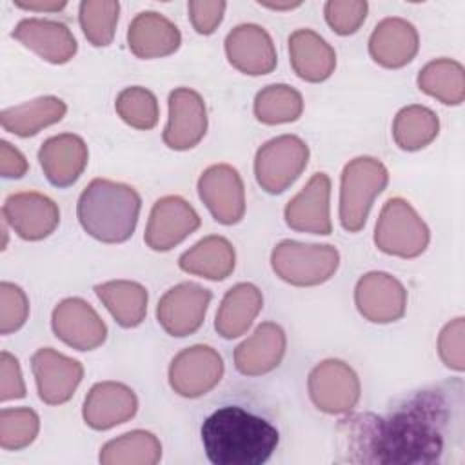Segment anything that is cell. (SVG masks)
I'll return each instance as SVG.
<instances>
[{
  "label": "cell",
  "instance_id": "cell-11",
  "mask_svg": "<svg viewBox=\"0 0 465 465\" xmlns=\"http://www.w3.org/2000/svg\"><path fill=\"white\" fill-rule=\"evenodd\" d=\"M198 196L223 225L238 223L245 214V189L238 171L227 163L207 167L198 180Z\"/></svg>",
  "mask_w": 465,
  "mask_h": 465
},
{
  "label": "cell",
  "instance_id": "cell-33",
  "mask_svg": "<svg viewBox=\"0 0 465 465\" xmlns=\"http://www.w3.org/2000/svg\"><path fill=\"white\" fill-rule=\"evenodd\" d=\"M440 133V120L434 111L423 105H407L398 111L392 124V136L400 149L418 151L427 147Z\"/></svg>",
  "mask_w": 465,
  "mask_h": 465
},
{
  "label": "cell",
  "instance_id": "cell-32",
  "mask_svg": "<svg viewBox=\"0 0 465 465\" xmlns=\"http://www.w3.org/2000/svg\"><path fill=\"white\" fill-rule=\"evenodd\" d=\"M418 87L445 105H460L465 98V71L452 58H436L421 67Z\"/></svg>",
  "mask_w": 465,
  "mask_h": 465
},
{
  "label": "cell",
  "instance_id": "cell-36",
  "mask_svg": "<svg viewBox=\"0 0 465 465\" xmlns=\"http://www.w3.org/2000/svg\"><path fill=\"white\" fill-rule=\"evenodd\" d=\"M114 109L118 116L134 129H153L158 124V100L156 96L140 85L125 87L120 91L114 102Z\"/></svg>",
  "mask_w": 465,
  "mask_h": 465
},
{
  "label": "cell",
  "instance_id": "cell-7",
  "mask_svg": "<svg viewBox=\"0 0 465 465\" xmlns=\"http://www.w3.org/2000/svg\"><path fill=\"white\" fill-rule=\"evenodd\" d=\"M309 162L307 143L294 134L265 142L254 158L256 182L269 194H280L294 183Z\"/></svg>",
  "mask_w": 465,
  "mask_h": 465
},
{
  "label": "cell",
  "instance_id": "cell-30",
  "mask_svg": "<svg viewBox=\"0 0 465 465\" xmlns=\"http://www.w3.org/2000/svg\"><path fill=\"white\" fill-rule=\"evenodd\" d=\"M94 292L118 325L131 329L143 322L149 300L143 285L129 280H111L96 285Z\"/></svg>",
  "mask_w": 465,
  "mask_h": 465
},
{
  "label": "cell",
  "instance_id": "cell-2",
  "mask_svg": "<svg viewBox=\"0 0 465 465\" xmlns=\"http://www.w3.org/2000/svg\"><path fill=\"white\" fill-rule=\"evenodd\" d=\"M278 440L276 427L242 407H222L202 425V443L214 465H262Z\"/></svg>",
  "mask_w": 465,
  "mask_h": 465
},
{
  "label": "cell",
  "instance_id": "cell-14",
  "mask_svg": "<svg viewBox=\"0 0 465 465\" xmlns=\"http://www.w3.org/2000/svg\"><path fill=\"white\" fill-rule=\"evenodd\" d=\"M2 214L5 223L29 242L47 238L60 223L58 205L45 194L35 191L15 193L5 198Z\"/></svg>",
  "mask_w": 465,
  "mask_h": 465
},
{
  "label": "cell",
  "instance_id": "cell-3",
  "mask_svg": "<svg viewBox=\"0 0 465 465\" xmlns=\"http://www.w3.org/2000/svg\"><path fill=\"white\" fill-rule=\"evenodd\" d=\"M142 200L134 187L94 178L82 191L76 214L84 231L104 243H122L136 229Z\"/></svg>",
  "mask_w": 465,
  "mask_h": 465
},
{
  "label": "cell",
  "instance_id": "cell-45",
  "mask_svg": "<svg viewBox=\"0 0 465 465\" xmlns=\"http://www.w3.org/2000/svg\"><path fill=\"white\" fill-rule=\"evenodd\" d=\"M260 5H263V7H269V9H294V7H298V5H302V2H285V4H280V2H260Z\"/></svg>",
  "mask_w": 465,
  "mask_h": 465
},
{
  "label": "cell",
  "instance_id": "cell-27",
  "mask_svg": "<svg viewBox=\"0 0 465 465\" xmlns=\"http://www.w3.org/2000/svg\"><path fill=\"white\" fill-rule=\"evenodd\" d=\"M262 307L263 296L256 285L236 283L225 292L216 311L214 329L225 340L238 338L251 327Z\"/></svg>",
  "mask_w": 465,
  "mask_h": 465
},
{
  "label": "cell",
  "instance_id": "cell-28",
  "mask_svg": "<svg viewBox=\"0 0 465 465\" xmlns=\"http://www.w3.org/2000/svg\"><path fill=\"white\" fill-rule=\"evenodd\" d=\"M236 263V252L232 243L223 236H205L198 243H194L189 251H185L178 265L182 271L189 274H196L207 280H225Z\"/></svg>",
  "mask_w": 465,
  "mask_h": 465
},
{
  "label": "cell",
  "instance_id": "cell-42",
  "mask_svg": "<svg viewBox=\"0 0 465 465\" xmlns=\"http://www.w3.org/2000/svg\"><path fill=\"white\" fill-rule=\"evenodd\" d=\"M25 396V383L22 378L18 360L4 351L0 354V400H16Z\"/></svg>",
  "mask_w": 465,
  "mask_h": 465
},
{
  "label": "cell",
  "instance_id": "cell-41",
  "mask_svg": "<svg viewBox=\"0 0 465 465\" xmlns=\"http://www.w3.org/2000/svg\"><path fill=\"white\" fill-rule=\"evenodd\" d=\"M225 7L227 4L222 0H191L187 4L191 24L200 35H211L216 31L223 18Z\"/></svg>",
  "mask_w": 465,
  "mask_h": 465
},
{
  "label": "cell",
  "instance_id": "cell-39",
  "mask_svg": "<svg viewBox=\"0 0 465 465\" xmlns=\"http://www.w3.org/2000/svg\"><path fill=\"white\" fill-rule=\"evenodd\" d=\"M29 316V300L25 292L9 282L0 283V332L18 331Z\"/></svg>",
  "mask_w": 465,
  "mask_h": 465
},
{
  "label": "cell",
  "instance_id": "cell-37",
  "mask_svg": "<svg viewBox=\"0 0 465 465\" xmlns=\"http://www.w3.org/2000/svg\"><path fill=\"white\" fill-rule=\"evenodd\" d=\"M40 430L38 414L29 407L2 409L0 412V447L20 450L35 441Z\"/></svg>",
  "mask_w": 465,
  "mask_h": 465
},
{
  "label": "cell",
  "instance_id": "cell-43",
  "mask_svg": "<svg viewBox=\"0 0 465 465\" xmlns=\"http://www.w3.org/2000/svg\"><path fill=\"white\" fill-rule=\"evenodd\" d=\"M29 165L25 156L9 142H0V173L4 178H22Z\"/></svg>",
  "mask_w": 465,
  "mask_h": 465
},
{
  "label": "cell",
  "instance_id": "cell-8",
  "mask_svg": "<svg viewBox=\"0 0 465 465\" xmlns=\"http://www.w3.org/2000/svg\"><path fill=\"white\" fill-rule=\"evenodd\" d=\"M312 403L327 414H345L360 400L358 374L341 360H325L318 363L307 380Z\"/></svg>",
  "mask_w": 465,
  "mask_h": 465
},
{
  "label": "cell",
  "instance_id": "cell-16",
  "mask_svg": "<svg viewBox=\"0 0 465 465\" xmlns=\"http://www.w3.org/2000/svg\"><path fill=\"white\" fill-rule=\"evenodd\" d=\"M53 332L76 351H93L107 338V327L98 312L82 298L62 300L51 316Z\"/></svg>",
  "mask_w": 465,
  "mask_h": 465
},
{
  "label": "cell",
  "instance_id": "cell-38",
  "mask_svg": "<svg viewBox=\"0 0 465 465\" xmlns=\"http://www.w3.org/2000/svg\"><path fill=\"white\" fill-rule=\"evenodd\" d=\"M365 0H329L323 7L331 29L341 36L356 33L367 16Z\"/></svg>",
  "mask_w": 465,
  "mask_h": 465
},
{
  "label": "cell",
  "instance_id": "cell-9",
  "mask_svg": "<svg viewBox=\"0 0 465 465\" xmlns=\"http://www.w3.org/2000/svg\"><path fill=\"white\" fill-rule=\"evenodd\" d=\"M223 376V360L211 345L180 351L169 365V383L183 398L207 394Z\"/></svg>",
  "mask_w": 465,
  "mask_h": 465
},
{
  "label": "cell",
  "instance_id": "cell-10",
  "mask_svg": "<svg viewBox=\"0 0 465 465\" xmlns=\"http://www.w3.org/2000/svg\"><path fill=\"white\" fill-rule=\"evenodd\" d=\"M211 298V291L198 283H178L160 298L156 307L158 323L171 336H189L202 327Z\"/></svg>",
  "mask_w": 465,
  "mask_h": 465
},
{
  "label": "cell",
  "instance_id": "cell-5",
  "mask_svg": "<svg viewBox=\"0 0 465 465\" xmlns=\"http://www.w3.org/2000/svg\"><path fill=\"white\" fill-rule=\"evenodd\" d=\"M271 265L278 278L296 287H312L334 276L340 252L327 243L280 242L271 254Z\"/></svg>",
  "mask_w": 465,
  "mask_h": 465
},
{
  "label": "cell",
  "instance_id": "cell-19",
  "mask_svg": "<svg viewBox=\"0 0 465 465\" xmlns=\"http://www.w3.org/2000/svg\"><path fill=\"white\" fill-rule=\"evenodd\" d=\"M331 180L325 173H316L305 187L289 200L283 216L291 229L311 234H331L332 223L329 214Z\"/></svg>",
  "mask_w": 465,
  "mask_h": 465
},
{
  "label": "cell",
  "instance_id": "cell-4",
  "mask_svg": "<svg viewBox=\"0 0 465 465\" xmlns=\"http://www.w3.org/2000/svg\"><path fill=\"white\" fill-rule=\"evenodd\" d=\"M389 171L372 156L351 160L341 173L340 222L349 232H358L369 216L374 198L387 187Z\"/></svg>",
  "mask_w": 465,
  "mask_h": 465
},
{
  "label": "cell",
  "instance_id": "cell-35",
  "mask_svg": "<svg viewBox=\"0 0 465 465\" xmlns=\"http://www.w3.org/2000/svg\"><path fill=\"white\" fill-rule=\"evenodd\" d=\"M118 13L120 4L114 0H84L78 9V20L85 38L96 47L109 45L116 31Z\"/></svg>",
  "mask_w": 465,
  "mask_h": 465
},
{
  "label": "cell",
  "instance_id": "cell-40",
  "mask_svg": "<svg viewBox=\"0 0 465 465\" xmlns=\"http://www.w3.org/2000/svg\"><path fill=\"white\" fill-rule=\"evenodd\" d=\"M438 352L441 361L461 372L465 369V320L461 316L450 320L438 336Z\"/></svg>",
  "mask_w": 465,
  "mask_h": 465
},
{
  "label": "cell",
  "instance_id": "cell-23",
  "mask_svg": "<svg viewBox=\"0 0 465 465\" xmlns=\"http://www.w3.org/2000/svg\"><path fill=\"white\" fill-rule=\"evenodd\" d=\"M285 345L283 329L274 322H263L234 349V367L245 376L267 374L280 365Z\"/></svg>",
  "mask_w": 465,
  "mask_h": 465
},
{
  "label": "cell",
  "instance_id": "cell-17",
  "mask_svg": "<svg viewBox=\"0 0 465 465\" xmlns=\"http://www.w3.org/2000/svg\"><path fill=\"white\" fill-rule=\"evenodd\" d=\"M207 133V109L203 98L189 89L178 87L169 94V122L163 129V143L174 151H187L200 143Z\"/></svg>",
  "mask_w": 465,
  "mask_h": 465
},
{
  "label": "cell",
  "instance_id": "cell-24",
  "mask_svg": "<svg viewBox=\"0 0 465 465\" xmlns=\"http://www.w3.org/2000/svg\"><path fill=\"white\" fill-rule=\"evenodd\" d=\"M420 38L416 27L398 16L383 18L369 38V53L372 60L387 69L407 65L418 53Z\"/></svg>",
  "mask_w": 465,
  "mask_h": 465
},
{
  "label": "cell",
  "instance_id": "cell-22",
  "mask_svg": "<svg viewBox=\"0 0 465 465\" xmlns=\"http://www.w3.org/2000/svg\"><path fill=\"white\" fill-rule=\"evenodd\" d=\"M13 38L51 64L69 62L78 49L71 29L56 20L24 18L16 24Z\"/></svg>",
  "mask_w": 465,
  "mask_h": 465
},
{
  "label": "cell",
  "instance_id": "cell-29",
  "mask_svg": "<svg viewBox=\"0 0 465 465\" xmlns=\"http://www.w3.org/2000/svg\"><path fill=\"white\" fill-rule=\"evenodd\" d=\"M67 105L58 96H40L31 102L4 109L0 113L2 127L16 136L29 138L40 133L44 127H49L60 122L65 116Z\"/></svg>",
  "mask_w": 465,
  "mask_h": 465
},
{
  "label": "cell",
  "instance_id": "cell-25",
  "mask_svg": "<svg viewBox=\"0 0 465 465\" xmlns=\"http://www.w3.org/2000/svg\"><path fill=\"white\" fill-rule=\"evenodd\" d=\"M127 44L138 58H160L173 54L180 44V29L163 15L156 11L138 13L129 24Z\"/></svg>",
  "mask_w": 465,
  "mask_h": 465
},
{
  "label": "cell",
  "instance_id": "cell-44",
  "mask_svg": "<svg viewBox=\"0 0 465 465\" xmlns=\"http://www.w3.org/2000/svg\"><path fill=\"white\" fill-rule=\"evenodd\" d=\"M16 7L25 9V11H44V13H54L65 7V0H15L13 2Z\"/></svg>",
  "mask_w": 465,
  "mask_h": 465
},
{
  "label": "cell",
  "instance_id": "cell-6",
  "mask_svg": "<svg viewBox=\"0 0 465 465\" xmlns=\"http://www.w3.org/2000/svg\"><path fill=\"white\" fill-rule=\"evenodd\" d=\"M430 240V231L416 209L403 198H391L381 207L374 227L376 247L392 256L416 258Z\"/></svg>",
  "mask_w": 465,
  "mask_h": 465
},
{
  "label": "cell",
  "instance_id": "cell-26",
  "mask_svg": "<svg viewBox=\"0 0 465 465\" xmlns=\"http://www.w3.org/2000/svg\"><path fill=\"white\" fill-rule=\"evenodd\" d=\"M289 58L294 73L305 82H323L336 67L334 49L312 29H296L289 36Z\"/></svg>",
  "mask_w": 465,
  "mask_h": 465
},
{
  "label": "cell",
  "instance_id": "cell-18",
  "mask_svg": "<svg viewBox=\"0 0 465 465\" xmlns=\"http://www.w3.org/2000/svg\"><path fill=\"white\" fill-rule=\"evenodd\" d=\"M229 64L251 76L272 73L276 67V49L271 35L258 24H240L225 38Z\"/></svg>",
  "mask_w": 465,
  "mask_h": 465
},
{
  "label": "cell",
  "instance_id": "cell-13",
  "mask_svg": "<svg viewBox=\"0 0 465 465\" xmlns=\"http://www.w3.org/2000/svg\"><path fill=\"white\" fill-rule=\"evenodd\" d=\"M354 302L365 320L391 323L405 314L407 291L392 274L372 271L358 280Z\"/></svg>",
  "mask_w": 465,
  "mask_h": 465
},
{
  "label": "cell",
  "instance_id": "cell-21",
  "mask_svg": "<svg viewBox=\"0 0 465 465\" xmlns=\"http://www.w3.org/2000/svg\"><path fill=\"white\" fill-rule=\"evenodd\" d=\"M89 151L85 142L73 133L47 138L38 151V162L45 178L56 187L73 185L87 167Z\"/></svg>",
  "mask_w": 465,
  "mask_h": 465
},
{
  "label": "cell",
  "instance_id": "cell-12",
  "mask_svg": "<svg viewBox=\"0 0 465 465\" xmlns=\"http://www.w3.org/2000/svg\"><path fill=\"white\" fill-rule=\"evenodd\" d=\"M200 227V216L180 196H163L154 202L143 232L153 251H171Z\"/></svg>",
  "mask_w": 465,
  "mask_h": 465
},
{
  "label": "cell",
  "instance_id": "cell-34",
  "mask_svg": "<svg viewBox=\"0 0 465 465\" xmlns=\"http://www.w3.org/2000/svg\"><path fill=\"white\" fill-rule=\"evenodd\" d=\"M303 98L300 91L287 84L263 87L254 98V116L267 125L294 122L302 116Z\"/></svg>",
  "mask_w": 465,
  "mask_h": 465
},
{
  "label": "cell",
  "instance_id": "cell-20",
  "mask_svg": "<svg viewBox=\"0 0 465 465\" xmlns=\"http://www.w3.org/2000/svg\"><path fill=\"white\" fill-rule=\"evenodd\" d=\"M138 400L131 387L120 381H100L85 396L82 416L91 429L107 430L136 414Z\"/></svg>",
  "mask_w": 465,
  "mask_h": 465
},
{
  "label": "cell",
  "instance_id": "cell-1",
  "mask_svg": "<svg viewBox=\"0 0 465 465\" xmlns=\"http://www.w3.org/2000/svg\"><path fill=\"white\" fill-rule=\"evenodd\" d=\"M461 398L452 400L443 387L416 392L387 418L358 414L341 420L352 461L432 463L440 461L445 436L454 418H461Z\"/></svg>",
  "mask_w": 465,
  "mask_h": 465
},
{
  "label": "cell",
  "instance_id": "cell-15",
  "mask_svg": "<svg viewBox=\"0 0 465 465\" xmlns=\"http://www.w3.org/2000/svg\"><path fill=\"white\" fill-rule=\"evenodd\" d=\"M38 396L47 405H60L71 400L84 378L80 361L51 349H38L31 358Z\"/></svg>",
  "mask_w": 465,
  "mask_h": 465
},
{
  "label": "cell",
  "instance_id": "cell-31",
  "mask_svg": "<svg viewBox=\"0 0 465 465\" xmlns=\"http://www.w3.org/2000/svg\"><path fill=\"white\" fill-rule=\"evenodd\" d=\"M162 458V445L149 430H131L111 441L100 450L102 465H156Z\"/></svg>",
  "mask_w": 465,
  "mask_h": 465
}]
</instances>
